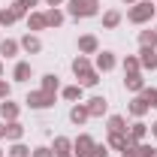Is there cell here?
I'll use <instances>...</instances> for the list:
<instances>
[{"label":"cell","mask_w":157,"mask_h":157,"mask_svg":"<svg viewBox=\"0 0 157 157\" xmlns=\"http://www.w3.org/2000/svg\"><path fill=\"white\" fill-rule=\"evenodd\" d=\"M97 12V0H70V15L85 18V15H94Z\"/></svg>","instance_id":"obj_1"},{"label":"cell","mask_w":157,"mask_h":157,"mask_svg":"<svg viewBox=\"0 0 157 157\" xmlns=\"http://www.w3.org/2000/svg\"><path fill=\"white\" fill-rule=\"evenodd\" d=\"M151 12H154V6H151V3H136V6L130 9V21L142 24V21H148V18H151Z\"/></svg>","instance_id":"obj_2"},{"label":"cell","mask_w":157,"mask_h":157,"mask_svg":"<svg viewBox=\"0 0 157 157\" xmlns=\"http://www.w3.org/2000/svg\"><path fill=\"white\" fill-rule=\"evenodd\" d=\"M27 103H30L33 109H45V106L52 103V94H48V91H42V94H30V97H27Z\"/></svg>","instance_id":"obj_3"},{"label":"cell","mask_w":157,"mask_h":157,"mask_svg":"<svg viewBox=\"0 0 157 157\" xmlns=\"http://www.w3.org/2000/svg\"><path fill=\"white\" fill-rule=\"evenodd\" d=\"M91 151H94V142H91L88 136H82V139L76 142V154H78V157H91Z\"/></svg>","instance_id":"obj_4"},{"label":"cell","mask_w":157,"mask_h":157,"mask_svg":"<svg viewBox=\"0 0 157 157\" xmlns=\"http://www.w3.org/2000/svg\"><path fill=\"white\" fill-rule=\"evenodd\" d=\"M103 112H106V100L103 97H94L88 103V115H103Z\"/></svg>","instance_id":"obj_5"},{"label":"cell","mask_w":157,"mask_h":157,"mask_svg":"<svg viewBox=\"0 0 157 157\" xmlns=\"http://www.w3.org/2000/svg\"><path fill=\"white\" fill-rule=\"evenodd\" d=\"M78 48H82V52H97V39L94 36H82L78 39Z\"/></svg>","instance_id":"obj_6"},{"label":"cell","mask_w":157,"mask_h":157,"mask_svg":"<svg viewBox=\"0 0 157 157\" xmlns=\"http://www.w3.org/2000/svg\"><path fill=\"white\" fill-rule=\"evenodd\" d=\"M97 63H100V70H112V67H115V58H112L109 52H103V55L97 58Z\"/></svg>","instance_id":"obj_7"},{"label":"cell","mask_w":157,"mask_h":157,"mask_svg":"<svg viewBox=\"0 0 157 157\" xmlns=\"http://www.w3.org/2000/svg\"><path fill=\"white\" fill-rule=\"evenodd\" d=\"M142 63H145V67H157V55H154V48H142Z\"/></svg>","instance_id":"obj_8"},{"label":"cell","mask_w":157,"mask_h":157,"mask_svg":"<svg viewBox=\"0 0 157 157\" xmlns=\"http://www.w3.org/2000/svg\"><path fill=\"white\" fill-rule=\"evenodd\" d=\"M70 118H73V121H76V124H82V121H85V118H88V106H76V109H73V112H70Z\"/></svg>","instance_id":"obj_9"},{"label":"cell","mask_w":157,"mask_h":157,"mask_svg":"<svg viewBox=\"0 0 157 157\" xmlns=\"http://www.w3.org/2000/svg\"><path fill=\"white\" fill-rule=\"evenodd\" d=\"M0 115L3 118H15L18 115V106H15V103H3V106H0Z\"/></svg>","instance_id":"obj_10"},{"label":"cell","mask_w":157,"mask_h":157,"mask_svg":"<svg viewBox=\"0 0 157 157\" xmlns=\"http://www.w3.org/2000/svg\"><path fill=\"white\" fill-rule=\"evenodd\" d=\"M145 109H148V100H145V97H139V100H133V106H130V112H133V115H142V112H145Z\"/></svg>","instance_id":"obj_11"},{"label":"cell","mask_w":157,"mask_h":157,"mask_svg":"<svg viewBox=\"0 0 157 157\" xmlns=\"http://www.w3.org/2000/svg\"><path fill=\"white\" fill-rule=\"evenodd\" d=\"M109 130H112V133H124V118H109Z\"/></svg>","instance_id":"obj_12"},{"label":"cell","mask_w":157,"mask_h":157,"mask_svg":"<svg viewBox=\"0 0 157 157\" xmlns=\"http://www.w3.org/2000/svg\"><path fill=\"white\" fill-rule=\"evenodd\" d=\"M21 45H24L27 52H39V39L36 36H24V39H21Z\"/></svg>","instance_id":"obj_13"},{"label":"cell","mask_w":157,"mask_h":157,"mask_svg":"<svg viewBox=\"0 0 157 157\" xmlns=\"http://www.w3.org/2000/svg\"><path fill=\"white\" fill-rule=\"evenodd\" d=\"M0 52H3V55H6V58H12V55H15V52H18V45H15V42H12V39H6V42H3V45H0Z\"/></svg>","instance_id":"obj_14"},{"label":"cell","mask_w":157,"mask_h":157,"mask_svg":"<svg viewBox=\"0 0 157 157\" xmlns=\"http://www.w3.org/2000/svg\"><path fill=\"white\" fill-rule=\"evenodd\" d=\"M55 154H70V142L67 139H55Z\"/></svg>","instance_id":"obj_15"},{"label":"cell","mask_w":157,"mask_h":157,"mask_svg":"<svg viewBox=\"0 0 157 157\" xmlns=\"http://www.w3.org/2000/svg\"><path fill=\"white\" fill-rule=\"evenodd\" d=\"M73 70H76V76L88 73V60H85V58H76V60H73Z\"/></svg>","instance_id":"obj_16"},{"label":"cell","mask_w":157,"mask_h":157,"mask_svg":"<svg viewBox=\"0 0 157 157\" xmlns=\"http://www.w3.org/2000/svg\"><path fill=\"white\" fill-rule=\"evenodd\" d=\"M27 76H30V67H27V63H18V67H15V78H21V82H24Z\"/></svg>","instance_id":"obj_17"},{"label":"cell","mask_w":157,"mask_h":157,"mask_svg":"<svg viewBox=\"0 0 157 157\" xmlns=\"http://www.w3.org/2000/svg\"><path fill=\"white\" fill-rule=\"evenodd\" d=\"M60 21H63V15H60L58 9H52V12L45 15V24H60Z\"/></svg>","instance_id":"obj_18"},{"label":"cell","mask_w":157,"mask_h":157,"mask_svg":"<svg viewBox=\"0 0 157 157\" xmlns=\"http://www.w3.org/2000/svg\"><path fill=\"white\" fill-rule=\"evenodd\" d=\"M82 85H97V73H91V70H88V73H82Z\"/></svg>","instance_id":"obj_19"},{"label":"cell","mask_w":157,"mask_h":157,"mask_svg":"<svg viewBox=\"0 0 157 157\" xmlns=\"http://www.w3.org/2000/svg\"><path fill=\"white\" fill-rule=\"evenodd\" d=\"M3 136H9V139H18V136H21V127H18V124H9Z\"/></svg>","instance_id":"obj_20"},{"label":"cell","mask_w":157,"mask_h":157,"mask_svg":"<svg viewBox=\"0 0 157 157\" xmlns=\"http://www.w3.org/2000/svg\"><path fill=\"white\" fill-rule=\"evenodd\" d=\"M30 27H33V30L45 27V15H30Z\"/></svg>","instance_id":"obj_21"},{"label":"cell","mask_w":157,"mask_h":157,"mask_svg":"<svg viewBox=\"0 0 157 157\" xmlns=\"http://www.w3.org/2000/svg\"><path fill=\"white\" fill-rule=\"evenodd\" d=\"M42 88H45V91L52 94V91L58 88V78H55V76H45V82H42Z\"/></svg>","instance_id":"obj_22"},{"label":"cell","mask_w":157,"mask_h":157,"mask_svg":"<svg viewBox=\"0 0 157 157\" xmlns=\"http://www.w3.org/2000/svg\"><path fill=\"white\" fill-rule=\"evenodd\" d=\"M103 21H106V27H115L118 21H121V15H118V12H109V15H106Z\"/></svg>","instance_id":"obj_23"},{"label":"cell","mask_w":157,"mask_h":157,"mask_svg":"<svg viewBox=\"0 0 157 157\" xmlns=\"http://www.w3.org/2000/svg\"><path fill=\"white\" fill-rule=\"evenodd\" d=\"M127 88L139 91V88H142V78H139V76H130V78H127Z\"/></svg>","instance_id":"obj_24"},{"label":"cell","mask_w":157,"mask_h":157,"mask_svg":"<svg viewBox=\"0 0 157 157\" xmlns=\"http://www.w3.org/2000/svg\"><path fill=\"white\" fill-rule=\"evenodd\" d=\"M78 94H82V88H67V91H63V97H67V100H76Z\"/></svg>","instance_id":"obj_25"},{"label":"cell","mask_w":157,"mask_h":157,"mask_svg":"<svg viewBox=\"0 0 157 157\" xmlns=\"http://www.w3.org/2000/svg\"><path fill=\"white\" fill-rule=\"evenodd\" d=\"M27 154H30V151H27L24 145H15V148H12V157H27Z\"/></svg>","instance_id":"obj_26"},{"label":"cell","mask_w":157,"mask_h":157,"mask_svg":"<svg viewBox=\"0 0 157 157\" xmlns=\"http://www.w3.org/2000/svg\"><path fill=\"white\" fill-rule=\"evenodd\" d=\"M142 133H145V124H136V127H133V139H139Z\"/></svg>","instance_id":"obj_27"},{"label":"cell","mask_w":157,"mask_h":157,"mask_svg":"<svg viewBox=\"0 0 157 157\" xmlns=\"http://www.w3.org/2000/svg\"><path fill=\"white\" fill-rule=\"evenodd\" d=\"M33 157H52V151H48V148H36V151H33Z\"/></svg>","instance_id":"obj_28"},{"label":"cell","mask_w":157,"mask_h":157,"mask_svg":"<svg viewBox=\"0 0 157 157\" xmlns=\"http://www.w3.org/2000/svg\"><path fill=\"white\" fill-rule=\"evenodd\" d=\"M3 97H9V85H6V82H0V100Z\"/></svg>","instance_id":"obj_29"},{"label":"cell","mask_w":157,"mask_h":157,"mask_svg":"<svg viewBox=\"0 0 157 157\" xmlns=\"http://www.w3.org/2000/svg\"><path fill=\"white\" fill-rule=\"evenodd\" d=\"M18 3H24V6H33V3H36V0H18Z\"/></svg>","instance_id":"obj_30"},{"label":"cell","mask_w":157,"mask_h":157,"mask_svg":"<svg viewBox=\"0 0 157 157\" xmlns=\"http://www.w3.org/2000/svg\"><path fill=\"white\" fill-rule=\"evenodd\" d=\"M48 3H52V6H58V3H60V0H48Z\"/></svg>","instance_id":"obj_31"},{"label":"cell","mask_w":157,"mask_h":157,"mask_svg":"<svg viewBox=\"0 0 157 157\" xmlns=\"http://www.w3.org/2000/svg\"><path fill=\"white\" fill-rule=\"evenodd\" d=\"M3 133H6V127H0V136H3Z\"/></svg>","instance_id":"obj_32"},{"label":"cell","mask_w":157,"mask_h":157,"mask_svg":"<svg viewBox=\"0 0 157 157\" xmlns=\"http://www.w3.org/2000/svg\"><path fill=\"white\" fill-rule=\"evenodd\" d=\"M154 136H157V124H154Z\"/></svg>","instance_id":"obj_33"},{"label":"cell","mask_w":157,"mask_h":157,"mask_svg":"<svg viewBox=\"0 0 157 157\" xmlns=\"http://www.w3.org/2000/svg\"><path fill=\"white\" fill-rule=\"evenodd\" d=\"M58 157H70V154H58Z\"/></svg>","instance_id":"obj_34"},{"label":"cell","mask_w":157,"mask_h":157,"mask_svg":"<svg viewBox=\"0 0 157 157\" xmlns=\"http://www.w3.org/2000/svg\"><path fill=\"white\" fill-rule=\"evenodd\" d=\"M0 73H3V67H0Z\"/></svg>","instance_id":"obj_35"}]
</instances>
